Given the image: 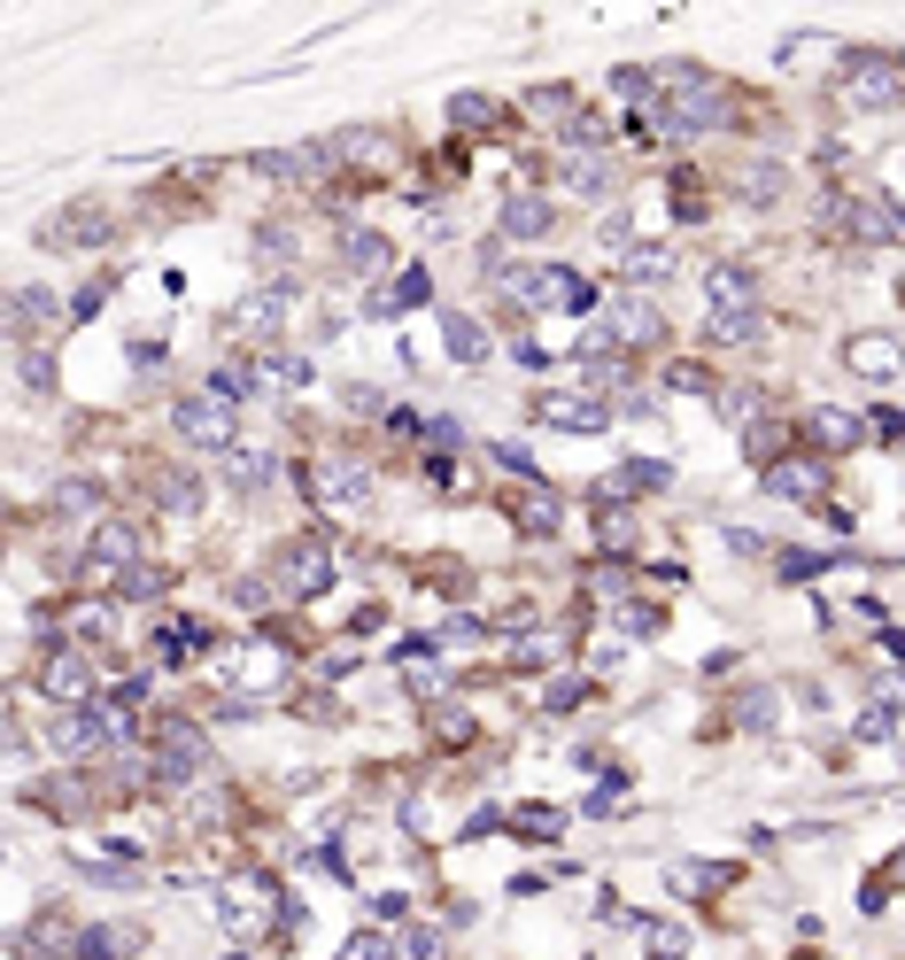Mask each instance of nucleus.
I'll return each instance as SVG.
<instances>
[{
	"instance_id": "7",
	"label": "nucleus",
	"mask_w": 905,
	"mask_h": 960,
	"mask_svg": "<svg viewBox=\"0 0 905 960\" xmlns=\"http://www.w3.org/2000/svg\"><path fill=\"white\" fill-rule=\"evenodd\" d=\"M279 581H287L295 597H317V589L333 581V550H325V542H295V550L279 558Z\"/></svg>"
},
{
	"instance_id": "5",
	"label": "nucleus",
	"mask_w": 905,
	"mask_h": 960,
	"mask_svg": "<svg viewBox=\"0 0 905 960\" xmlns=\"http://www.w3.org/2000/svg\"><path fill=\"white\" fill-rule=\"evenodd\" d=\"M844 356H852V372H859V380H875V388H891V380L905 372V349L891 341V333H852V349H844Z\"/></svg>"
},
{
	"instance_id": "4",
	"label": "nucleus",
	"mask_w": 905,
	"mask_h": 960,
	"mask_svg": "<svg viewBox=\"0 0 905 960\" xmlns=\"http://www.w3.org/2000/svg\"><path fill=\"white\" fill-rule=\"evenodd\" d=\"M766 496H781V503H820V496H828V466H820V458L766 466Z\"/></svg>"
},
{
	"instance_id": "6",
	"label": "nucleus",
	"mask_w": 905,
	"mask_h": 960,
	"mask_svg": "<svg viewBox=\"0 0 905 960\" xmlns=\"http://www.w3.org/2000/svg\"><path fill=\"white\" fill-rule=\"evenodd\" d=\"M844 101H852V109H891V101H898V70L875 62V55H859V70L844 78Z\"/></svg>"
},
{
	"instance_id": "17",
	"label": "nucleus",
	"mask_w": 905,
	"mask_h": 960,
	"mask_svg": "<svg viewBox=\"0 0 905 960\" xmlns=\"http://www.w3.org/2000/svg\"><path fill=\"white\" fill-rule=\"evenodd\" d=\"M86 953H94V960H125V953H140V930H117V922H94V930H86Z\"/></svg>"
},
{
	"instance_id": "35",
	"label": "nucleus",
	"mask_w": 905,
	"mask_h": 960,
	"mask_svg": "<svg viewBox=\"0 0 905 960\" xmlns=\"http://www.w3.org/2000/svg\"><path fill=\"white\" fill-rule=\"evenodd\" d=\"M426 442H434V450H464V427L442 411V419H426Z\"/></svg>"
},
{
	"instance_id": "25",
	"label": "nucleus",
	"mask_w": 905,
	"mask_h": 960,
	"mask_svg": "<svg viewBox=\"0 0 905 960\" xmlns=\"http://www.w3.org/2000/svg\"><path fill=\"white\" fill-rule=\"evenodd\" d=\"M597 248H611V256L627 264V248H635V217H627V209H611V217L597 225Z\"/></svg>"
},
{
	"instance_id": "11",
	"label": "nucleus",
	"mask_w": 905,
	"mask_h": 960,
	"mask_svg": "<svg viewBox=\"0 0 905 960\" xmlns=\"http://www.w3.org/2000/svg\"><path fill=\"white\" fill-rule=\"evenodd\" d=\"M705 295H712V311H720V319L751 311V280H744L736 264H712V272H705Z\"/></svg>"
},
{
	"instance_id": "2",
	"label": "nucleus",
	"mask_w": 905,
	"mask_h": 960,
	"mask_svg": "<svg viewBox=\"0 0 905 960\" xmlns=\"http://www.w3.org/2000/svg\"><path fill=\"white\" fill-rule=\"evenodd\" d=\"M170 427H178V442H186V450H233V419H225V403H178V411H170Z\"/></svg>"
},
{
	"instance_id": "18",
	"label": "nucleus",
	"mask_w": 905,
	"mask_h": 960,
	"mask_svg": "<svg viewBox=\"0 0 905 960\" xmlns=\"http://www.w3.org/2000/svg\"><path fill=\"white\" fill-rule=\"evenodd\" d=\"M209 395H217V403H248V395H256V364H217V372H209Z\"/></svg>"
},
{
	"instance_id": "38",
	"label": "nucleus",
	"mask_w": 905,
	"mask_h": 960,
	"mask_svg": "<svg viewBox=\"0 0 905 960\" xmlns=\"http://www.w3.org/2000/svg\"><path fill=\"white\" fill-rule=\"evenodd\" d=\"M728 550H744V558H758V550H766V535H751V527H728Z\"/></svg>"
},
{
	"instance_id": "29",
	"label": "nucleus",
	"mask_w": 905,
	"mask_h": 960,
	"mask_svg": "<svg viewBox=\"0 0 905 960\" xmlns=\"http://www.w3.org/2000/svg\"><path fill=\"white\" fill-rule=\"evenodd\" d=\"M519 519H527L534 535H558V503H550V496H527V503H519Z\"/></svg>"
},
{
	"instance_id": "26",
	"label": "nucleus",
	"mask_w": 905,
	"mask_h": 960,
	"mask_svg": "<svg viewBox=\"0 0 905 960\" xmlns=\"http://www.w3.org/2000/svg\"><path fill=\"white\" fill-rule=\"evenodd\" d=\"M642 930H650V960H681L689 953V930H681V922H642Z\"/></svg>"
},
{
	"instance_id": "30",
	"label": "nucleus",
	"mask_w": 905,
	"mask_h": 960,
	"mask_svg": "<svg viewBox=\"0 0 905 960\" xmlns=\"http://www.w3.org/2000/svg\"><path fill=\"white\" fill-rule=\"evenodd\" d=\"M565 140H573V148H603V140H611V125H603V117H573V125H565Z\"/></svg>"
},
{
	"instance_id": "33",
	"label": "nucleus",
	"mask_w": 905,
	"mask_h": 960,
	"mask_svg": "<svg viewBox=\"0 0 905 960\" xmlns=\"http://www.w3.org/2000/svg\"><path fill=\"white\" fill-rule=\"evenodd\" d=\"M581 697H589V682H581V674H565V682H558V689H550V697H542V705H550V713H573V705H581Z\"/></svg>"
},
{
	"instance_id": "3",
	"label": "nucleus",
	"mask_w": 905,
	"mask_h": 960,
	"mask_svg": "<svg viewBox=\"0 0 905 960\" xmlns=\"http://www.w3.org/2000/svg\"><path fill=\"white\" fill-rule=\"evenodd\" d=\"M534 419H542V427H558V434H581V442H589V434H611L603 403H589V395H542V403H534Z\"/></svg>"
},
{
	"instance_id": "24",
	"label": "nucleus",
	"mask_w": 905,
	"mask_h": 960,
	"mask_svg": "<svg viewBox=\"0 0 905 960\" xmlns=\"http://www.w3.org/2000/svg\"><path fill=\"white\" fill-rule=\"evenodd\" d=\"M511 829L542 844V836H558V829H565V813H558V805H527V813H511Z\"/></svg>"
},
{
	"instance_id": "13",
	"label": "nucleus",
	"mask_w": 905,
	"mask_h": 960,
	"mask_svg": "<svg viewBox=\"0 0 905 960\" xmlns=\"http://www.w3.org/2000/svg\"><path fill=\"white\" fill-rule=\"evenodd\" d=\"M225 488H233V496H264V488H272V458H264V450H233V458H225Z\"/></svg>"
},
{
	"instance_id": "27",
	"label": "nucleus",
	"mask_w": 905,
	"mask_h": 960,
	"mask_svg": "<svg viewBox=\"0 0 905 960\" xmlns=\"http://www.w3.org/2000/svg\"><path fill=\"white\" fill-rule=\"evenodd\" d=\"M565 178H573V194H611V186H619V178H611V163H573Z\"/></svg>"
},
{
	"instance_id": "12",
	"label": "nucleus",
	"mask_w": 905,
	"mask_h": 960,
	"mask_svg": "<svg viewBox=\"0 0 905 960\" xmlns=\"http://www.w3.org/2000/svg\"><path fill=\"white\" fill-rule=\"evenodd\" d=\"M720 883H728L720 860H681V868H666V891H681V899H712Z\"/></svg>"
},
{
	"instance_id": "32",
	"label": "nucleus",
	"mask_w": 905,
	"mask_h": 960,
	"mask_svg": "<svg viewBox=\"0 0 905 960\" xmlns=\"http://www.w3.org/2000/svg\"><path fill=\"white\" fill-rule=\"evenodd\" d=\"M619 628H627V636H658L666 620H658V605H627V613H619Z\"/></svg>"
},
{
	"instance_id": "15",
	"label": "nucleus",
	"mask_w": 905,
	"mask_h": 960,
	"mask_svg": "<svg viewBox=\"0 0 905 960\" xmlns=\"http://www.w3.org/2000/svg\"><path fill=\"white\" fill-rule=\"evenodd\" d=\"M442 333H450V356H456V364H488V333L472 325V311H442Z\"/></svg>"
},
{
	"instance_id": "22",
	"label": "nucleus",
	"mask_w": 905,
	"mask_h": 960,
	"mask_svg": "<svg viewBox=\"0 0 905 960\" xmlns=\"http://www.w3.org/2000/svg\"><path fill=\"white\" fill-rule=\"evenodd\" d=\"M619 325H627V341H658V311L642 295H619Z\"/></svg>"
},
{
	"instance_id": "23",
	"label": "nucleus",
	"mask_w": 905,
	"mask_h": 960,
	"mask_svg": "<svg viewBox=\"0 0 905 960\" xmlns=\"http://www.w3.org/2000/svg\"><path fill=\"white\" fill-rule=\"evenodd\" d=\"M736 721H744L751 736H766V728H774V689H744V697H736Z\"/></svg>"
},
{
	"instance_id": "20",
	"label": "nucleus",
	"mask_w": 905,
	"mask_h": 960,
	"mask_svg": "<svg viewBox=\"0 0 905 960\" xmlns=\"http://www.w3.org/2000/svg\"><path fill=\"white\" fill-rule=\"evenodd\" d=\"M39 689H47V697H62V705H78V697H86V666H78V658H55Z\"/></svg>"
},
{
	"instance_id": "34",
	"label": "nucleus",
	"mask_w": 905,
	"mask_h": 960,
	"mask_svg": "<svg viewBox=\"0 0 905 960\" xmlns=\"http://www.w3.org/2000/svg\"><path fill=\"white\" fill-rule=\"evenodd\" d=\"M47 311H55V295H39V287H23V295H16V325H39Z\"/></svg>"
},
{
	"instance_id": "37",
	"label": "nucleus",
	"mask_w": 905,
	"mask_h": 960,
	"mask_svg": "<svg viewBox=\"0 0 905 960\" xmlns=\"http://www.w3.org/2000/svg\"><path fill=\"white\" fill-rule=\"evenodd\" d=\"M442 953H450V946H442V938L419 922V930H411V960H442Z\"/></svg>"
},
{
	"instance_id": "21",
	"label": "nucleus",
	"mask_w": 905,
	"mask_h": 960,
	"mask_svg": "<svg viewBox=\"0 0 905 960\" xmlns=\"http://www.w3.org/2000/svg\"><path fill=\"white\" fill-rule=\"evenodd\" d=\"M450 125H456V133H488V125H495V101H488V94H456Z\"/></svg>"
},
{
	"instance_id": "36",
	"label": "nucleus",
	"mask_w": 905,
	"mask_h": 960,
	"mask_svg": "<svg viewBox=\"0 0 905 960\" xmlns=\"http://www.w3.org/2000/svg\"><path fill=\"white\" fill-rule=\"evenodd\" d=\"M720 411H728V419H758V388H728Z\"/></svg>"
},
{
	"instance_id": "10",
	"label": "nucleus",
	"mask_w": 905,
	"mask_h": 960,
	"mask_svg": "<svg viewBox=\"0 0 905 960\" xmlns=\"http://www.w3.org/2000/svg\"><path fill=\"white\" fill-rule=\"evenodd\" d=\"M550 233V202L542 194H511L503 202V241H542Z\"/></svg>"
},
{
	"instance_id": "28",
	"label": "nucleus",
	"mask_w": 905,
	"mask_h": 960,
	"mask_svg": "<svg viewBox=\"0 0 905 960\" xmlns=\"http://www.w3.org/2000/svg\"><path fill=\"white\" fill-rule=\"evenodd\" d=\"M666 388H681V395H705V388H712V372H705V364H666Z\"/></svg>"
},
{
	"instance_id": "31",
	"label": "nucleus",
	"mask_w": 905,
	"mask_h": 960,
	"mask_svg": "<svg viewBox=\"0 0 905 960\" xmlns=\"http://www.w3.org/2000/svg\"><path fill=\"white\" fill-rule=\"evenodd\" d=\"M387 953H395V946H387L380 930H356V938H348V953H341V960H387Z\"/></svg>"
},
{
	"instance_id": "1",
	"label": "nucleus",
	"mask_w": 905,
	"mask_h": 960,
	"mask_svg": "<svg viewBox=\"0 0 905 960\" xmlns=\"http://www.w3.org/2000/svg\"><path fill=\"white\" fill-rule=\"evenodd\" d=\"M217 914H225V938H256V922H287V907H279V883L272 875H248V883H225L217 891Z\"/></svg>"
},
{
	"instance_id": "39",
	"label": "nucleus",
	"mask_w": 905,
	"mask_h": 960,
	"mask_svg": "<svg viewBox=\"0 0 905 960\" xmlns=\"http://www.w3.org/2000/svg\"><path fill=\"white\" fill-rule=\"evenodd\" d=\"M891 875H898V883H905V852H898V860H891Z\"/></svg>"
},
{
	"instance_id": "8",
	"label": "nucleus",
	"mask_w": 905,
	"mask_h": 960,
	"mask_svg": "<svg viewBox=\"0 0 905 960\" xmlns=\"http://www.w3.org/2000/svg\"><path fill=\"white\" fill-rule=\"evenodd\" d=\"M673 272H681V248H673V241H635V248H627V280H635V287H666Z\"/></svg>"
},
{
	"instance_id": "14",
	"label": "nucleus",
	"mask_w": 905,
	"mask_h": 960,
	"mask_svg": "<svg viewBox=\"0 0 905 960\" xmlns=\"http://www.w3.org/2000/svg\"><path fill=\"white\" fill-rule=\"evenodd\" d=\"M341 264H348V272H364V280H380V272L395 264V248H387L380 233H348V241H341Z\"/></svg>"
},
{
	"instance_id": "16",
	"label": "nucleus",
	"mask_w": 905,
	"mask_h": 960,
	"mask_svg": "<svg viewBox=\"0 0 905 960\" xmlns=\"http://www.w3.org/2000/svg\"><path fill=\"white\" fill-rule=\"evenodd\" d=\"M805 427H813V442H820V450H852V442L867 434V427H859L852 411H828V403H820V411H813Z\"/></svg>"
},
{
	"instance_id": "9",
	"label": "nucleus",
	"mask_w": 905,
	"mask_h": 960,
	"mask_svg": "<svg viewBox=\"0 0 905 960\" xmlns=\"http://www.w3.org/2000/svg\"><path fill=\"white\" fill-rule=\"evenodd\" d=\"M317 496H325V503H364V496H372V473L348 466V458H325V466H317Z\"/></svg>"
},
{
	"instance_id": "19",
	"label": "nucleus",
	"mask_w": 905,
	"mask_h": 960,
	"mask_svg": "<svg viewBox=\"0 0 905 960\" xmlns=\"http://www.w3.org/2000/svg\"><path fill=\"white\" fill-rule=\"evenodd\" d=\"M828 566H844V558H836V550H781L774 574H781V581H820Z\"/></svg>"
}]
</instances>
